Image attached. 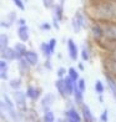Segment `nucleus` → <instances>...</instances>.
Segmentation results:
<instances>
[{"label":"nucleus","mask_w":116,"mask_h":122,"mask_svg":"<svg viewBox=\"0 0 116 122\" xmlns=\"http://www.w3.org/2000/svg\"><path fill=\"white\" fill-rule=\"evenodd\" d=\"M13 3L16 5V8H18V9H20V10L25 9V4H24L23 0H13Z\"/></svg>","instance_id":"72a5a7b5"},{"label":"nucleus","mask_w":116,"mask_h":122,"mask_svg":"<svg viewBox=\"0 0 116 122\" xmlns=\"http://www.w3.org/2000/svg\"><path fill=\"white\" fill-rule=\"evenodd\" d=\"M95 91L99 95H102L104 93V85L100 80H96V82H95Z\"/></svg>","instance_id":"c85d7f7f"},{"label":"nucleus","mask_w":116,"mask_h":122,"mask_svg":"<svg viewBox=\"0 0 116 122\" xmlns=\"http://www.w3.org/2000/svg\"><path fill=\"white\" fill-rule=\"evenodd\" d=\"M91 34L92 37L96 41H101L104 39V29H102V24L101 23H95L91 26Z\"/></svg>","instance_id":"423d86ee"},{"label":"nucleus","mask_w":116,"mask_h":122,"mask_svg":"<svg viewBox=\"0 0 116 122\" xmlns=\"http://www.w3.org/2000/svg\"><path fill=\"white\" fill-rule=\"evenodd\" d=\"M1 113H6V117L13 122H19V116L15 108V102L9 98L8 95H4L1 101Z\"/></svg>","instance_id":"f03ea898"},{"label":"nucleus","mask_w":116,"mask_h":122,"mask_svg":"<svg viewBox=\"0 0 116 122\" xmlns=\"http://www.w3.org/2000/svg\"><path fill=\"white\" fill-rule=\"evenodd\" d=\"M40 49H41V51H42V55H44V56H45L46 59H50V56L53 55V51H51L50 46H49V42H44V44H41Z\"/></svg>","instance_id":"b1692460"},{"label":"nucleus","mask_w":116,"mask_h":122,"mask_svg":"<svg viewBox=\"0 0 116 122\" xmlns=\"http://www.w3.org/2000/svg\"><path fill=\"white\" fill-rule=\"evenodd\" d=\"M29 27L26 25H23V26H19L18 29V36L21 41H27L29 40Z\"/></svg>","instance_id":"f3484780"},{"label":"nucleus","mask_w":116,"mask_h":122,"mask_svg":"<svg viewBox=\"0 0 116 122\" xmlns=\"http://www.w3.org/2000/svg\"><path fill=\"white\" fill-rule=\"evenodd\" d=\"M40 93H41V90L36 86H27V88H26V96L30 100H32V101L39 100Z\"/></svg>","instance_id":"6e6552de"},{"label":"nucleus","mask_w":116,"mask_h":122,"mask_svg":"<svg viewBox=\"0 0 116 122\" xmlns=\"http://www.w3.org/2000/svg\"><path fill=\"white\" fill-rule=\"evenodd\" d=\"M14 50H15V54H16V59H23L24 55H25V52L27 51V50H26V46L24 45L23 42L15 44Z\"/></svg>","instance_id":"a211bd4d"},{"label":"nucleus","mask_w":116,"mask_h":122,"mask_svg":"<svg viewBox=\"0 0 116 122\" xmlns=\"http://www.w3.org/2000/svg\"><path fill=\"white\" fill-rule=\"evenodd\" d=\"M104 76H105V79H106V82L109 85L110 91L112 92L114 97L116 98V80H115V77L112 75H110L109 72H104Z\"/></svg>","instance_id":"2eb2a0df"},{"label":"nucleus","mask_w":116,"mask_h":122,"mask_svg":"<svg viewBox=\"0 0 116 122\" xmlns=\"http://www.w3.org/2000/svg\"><path fill=\"white\" fill-rule=\"evenodd\" d=\"M111 1H116V0H111Z\"/></svg>","instance_id":"a19ab883"},{"label":"nucleus","mask_w":116,"mask_h":122,"mask_svg":"<svg viewBox=\"0 0 116 122\" xmlns=\"http://www.w3.org/2000/svg\"><path fill=\"white\" fill-rule=\"evenodd\" d=\"M68 50H69V55H70V59L76 61L77 59V55H79V49H77V45L71 40V39H69L68 40Z\"/></svg>","instance_id":"9d476101"},{"label":"nucleus","mask_w":116,"mask_h":122,"mask_svg":"<svg viewBox=\"0 0 116 122\" xmlns=\"http://www.w3.org/2000/svg\"><path fill=\"white\" fill-rule=\"evenodd\" d=\"M54 1L55 0H42V4H44V6H45L46 9H51V8L55 6Z\"/></svg>","instance_id":"2f4dec72"},{"label":"nucleus","mask_w":116,"mask_h":122,"mask_svg":"<svg viewBox=\"0 0 116 122\" xmlns=\"http://www.w3.org/2000/svg\"><path fill=\"white\" fill-rule=\"evenodd\" d=\"M81 57H82L84 61H87L90 59V52H89V49H87L86 46H84L82 50H81Z\"/></svg>","instance_id":"c756f323"},{"label":"nucleus","mask_w":116,"mask_h":122,"mask_svg":"<svg viewBox=\"0 0 116 122\" xmlns=\"http://www.w3.org/2000/svg\"><path fill=\"white\" fill-rule=\"evenodd\" d=\"M65 72H66L65 69H64V67H60V69H59V71H58V76H59V77H63Z\"/></svg>","instance_id":"4c0bfd02"},{"label":"nucleus","mask_w":116,"mask_h":122,"mask_svg":"<svg viewBox=\"0 0 116 122\" xmlns=\"http://www.w3.org/2000/svg\"><path fill=\"white\" fill-rule=\"evenodd\" d=\"M0 55H1V59L3 60H6V61H11L14 59H16V54H15V50L11 47H6L4 50H0Z\"/></svg>","instance_id":"4468645a"},{"label":"nucleus","mask_w":116,"mask_h":122,"mask_svg":"<svg viewBox=\"0 0 116 122\" xmlns=\"http://www.w3.org/2000/svg\"><path fill=\"white\" fill-rule=\"evenodd\" d=\"M77 86H79V88L82 91V92H85V88H86V84H85V80L84 79H80L79 81H77Z\"/></svg>","instance_id":"f704fd0d"},{"label":"nucleus","mask_w":116,"mask_h":122,"mask_svg":"<svg viewBox=\"0 0 116 122\" xmlns=\"http://www.w3.org/2000/svg\"><path fill=\"white\" fill-rule=\"evenodd\" d=\"M74 98H75V102L77 105H84L82 103V101H84V92H82L79 86H77V82H76V85H75V88H74Z\"/></svg>","instance_id":"6ab92c4d"},{"label":"nucleus","mask_w":116,"mask_h":122,"mask_svg":"<svg viewBox=\"0 0 116 122\" xmlns=\"http://www.w3.org/2000/svg\"><path fill=\"white\" fill-rule=\"evenodd\" d=\"M65 79V85H66V91H68V95H73L74 93V88H75V85H76V82H74L73 80L70 79V77H64Z\"/></svg>","instance_id":"5701e85b"},{"label":"nucleus","mask_w":116,"mask_h":122,"mask_svg":"<svg viewBox=\"0 0 116 122\" xmlns=\"http://www.w3.org/2000/svg\"><path fill=\"white\" fill-rule=\"evenodd\" d=\"M58 122H64V121H58Z\"/></svg>","instance_id":"ea45409f"},{"label":"nucleus","mask_w":116,"mask_h":122,"mask_svg":"<svg viewBox=\"0 0 116 122\" xmlns=\"http://www.w3.org/2000/svg\"><path fill=\"white\" fill-rule=\"evenodd\" d=\"M104 29V39L109 42L116 41V23H101Z\"/></svg>","instance_id":"7ed1b4c3"},{"label":"nucleus","mask_w":116,"mask_h":122,"mask_svg":"<svg viewBox=\"0 0 116 122\" xmlns=\"http://www.w3.org/2000/svg\"><path fill=\"white\" fill-rule=\"evenodd\" d=\"M13 98H14V102L16 105V107L20 112H26L27 111V106H26V95L23 91H14L13 93Z\"/></svg>","instance_id":"20e7f679"},{"label":"nucleus","mask_w":116,"mask_h":122,"mask_svg":"<svg viewBox=\"0 0 116 122\" xmlns=\"http://www.w3.org/2000/svg\"><path fill=\"white\" fill-rule=\"evenodd\" d=\"M68 74H69L68 76H69V77H70V79L73 80L74 82H77V81L80 80V79H79V72H77V70H76L75 67H70Z\"/></svg>","instance_id":"a878e982"},{"label":"nucleus","mask_w":116,"mask_h":122,"mask_svg":"<svg viewBox=\"0 0 116 122\" xmlns=\"http://www.w3.org/2000/svg\"><path fill=\"white\" fill-rule=\"evenodd\" d=\"M10 87H11L14 91L20 90V87H21V80L20 79H13L11 81H10Z\"/></svg>","instance_id":"bb28decb"},{"label":"nucleus","mask_w":116,"mask_h":122,"mask_svg":"<svg viewBox=\"0 0 116 122\" xmlns=\"http://www.w3.org/2000/svg\"><path fill=\"white\" fill-rule=\"evenodd\" d=\"M8 36L5 35V34H1L0 35V50H4V49H6L9 47L8 46Z\"/></svg>","instance_id":"cd10ccee"},{"label":"nucleus","mask_w":116,"mask_h":122,"mask_svg":"<svg viewBox=\"0 0 116 122\" xmlns=\"http://www.w3.org/2000/svg\"><path fill=\"white\" fill-rule=\"evenodd\" d=\"M86 13L96 23H116V1L94 0Z\"/></svg>","instance_id":"f257e3e1"},{"label":"nucleus","mask_w":116,"mask_h":122,"mask_svg":"<svg viewBox=\"0 0 116 122\" xmlns=\"http://www.w3.org/2000/svg\"><path fill=\"white\" fill-rule=\"evenodd\" d=\"M41 30H50L51 29V25L49 24V23H44V24H41Z\"/></svg>","instance_id":"e433bc0d"},{"label":"nucleus","mask_w":116,"mask_h":122,"mask_svg":"<svg viewBox=\"0 0 116 122\" xmlns=\"http://www.w3.org/2000/svg\"><path fill=\"white\" fill-rule=\"evenodd\" d=\"M49 46H50L51 49V51L54 52V50H55V46H56V39H50V41H49Z\"/></svg>","instance_id":"c9c22d12"},{"label":"nucleus","mask_w":116,"mask_h":122,"mask_svg":"<svg viewBox=\"0 0 116 122\" xmlns=\"http://www.w3.org/2000/svg\"><path fill=\"white\" fill-rule=\"evenodd\" d=\"M81 115H82V120L84 122H94V115L91 112L90 107L87 105H81Z\"/></svg>","instance_id":"9b49d317"},{"label":"nucleus","mask_w":116,"mask_h":122,"mask_svg":"<svg viewBox=\"0 0 116 122\" xmlns=\"http://www.w3.org/2000/svg\"><path fill=\"white\" fill-rule=\"evenodd\" d=\"M24 59L29 62L31 66H35V65H37V61H39V56H37V54L36 52H34V51H27L25 52V55H24Z\"/></svg>","instance_id":"dca6fc26"},{"label":"nucleus","mask_w":116,"mask_h":122,"mask_svg":"<svg viewBox=\"0 0 116 122\" xmlns=\"http://www.w3.org/2000/svg\"><path fill=\"white\" fill-rule=\"evenodd\" d=\"M112 46L110 47V57H112L116 60V41L115 42H111Z\"/></svg>","instance_id":"7c9ffc66"},{"label":"nucleus","mask_w":116,"mask_h":122,"mask_svg":"<svg viewBox=\"0 0 116 122\" xmlns=\"http://www.w3.org/2000/svg\"><path fill=\"white\" fill-rule=\"evenodd\" d=\"M55 87H56L58 92L60 93V96L61 97H66L69 96L68 95V91H66V85H65V79L64 77H59L55 82Z\"/></svg>","instance_id":"1a4fd4ad"},{"label":"nucleus","mask_w":116,"mask_h":122,"mask_svg":"<svg viewBox=\"0 0 116 122\" xmlns=\"http://www.w3.org/2000/svg\"><path fill=\"white\" fill-rule=\"evenodd\" d=\"M105 67H106V72H109L110 75H112V76H116V60L112 59V57H109L105 60Z\"/></svg>","instance_id":"ddd939ff"},{"label":"nucleus","mask_w":116,"mask_h":122,"mask_svg":"<svg viewBox=\"0 0 116 122\" xmlns=\"http://www.w3.org/2000/svg\"><path fill=\"white\" fill-rule=\"evenodd\" d=\"M71 25H73V29L75 32H79L82 27L86 26V21H85V18L80 11H77L74 18H73V21H71Z\"/></svg>","instance_id":"39448f33"},{"label":"nucleus","mask_w":116,"mask_h":122,"mask_svg":"<svg viewBox=\"0 0 116 122\" xmlns=\"http://www.w3.org/2000/svg\"><path fill=\"white\" fill-rule=\"evenodd\" d=\"M107 120H109V112H107V110H104L100 115V121L101 122H107Z\"/></svg>","instance_id":"473e14b6"},{"label":"nucleus","mask_w":116,"mask_h":122,"mask_svg":"<svg viewBox=\"0 0 116 122\" xmlns=\"http://www.w3.org/2000/svg\"><path fill=\"white\" fill-rule=\"evenodd\" d=\"M65 116H66V122H81V116L73 107L66 111Z\"/></svg>","instance_id":"0eeeda50"},{"label":"nucleus","mask_w":116,"mask_h":122,"mask_svg":"<svg viewBox=\"0 0 116 122\" xmlns=\"http://www.w3.org/2000/svg\"><path fill=\"white\" fill-rule=\"evenodd\" d=\"M18 66H19L20 74H21V75H26L27 72H29V67H30L31 65H30V64L23 57V59H19V64H18Z\"/></svg>","instance_id":"412c9836"},{"label":"nucleus","mask_w":116,"mask_h":122,"mask_svg":"<svg viewBox=\"0 0 116 122\" xmlns=\"http://www.w3.org/2000/svg\"><path fill=\"white\" fill-rule=\"evenodd\" d=\"M19 24H20V26H23V25H26V24H25V20H24V19H20V20H19Z\"/></svg>","instance_id":"58836bf2"},{"label":"nucleus","mask_w":116,"mask_h":122,"mask_svg":"<svg viewBox=\"0 0 116 122\" xmlns=\"http://www.w3.org/2000/svg\"><path fill=\"white\" fill-rule=\"evenodd\" d=\"M8 62L6 60H3L0 61V77H1V80H6L8 79Z\"/></svg>","instance_id":"4be33fe9"},{"label":"nucleus","mask_w":116,"mask_h":122,"mask_svg":"<svg viewBox=\"0 0 116 122\" xmlns=\"http://www.w3.org/2000/svg\"><path fill=\"white\" fill-rule=\"evenodd\" d=\"M53 9H54V14H53V18H54V25L56 26V27H59V21L63 19V4L55 5Z\"/></svg>","instance_id":"f8f14e48"},{"label":"nucleus","mask_w":116,"mask_h":122,"mask_svg":"<svg viewBox=\"0 0 116 122\" xmlns=\"http://www.w3.org/2000/svg\"><path fill=\"white\" fill-rule=\"evenodd\" d=\"M42 122H55V116L53 113V111L47 110L44 112V116H42Z\"/></svg>","instance_id":"393cba45"},{"label":"nucleus","mask_w":116,"mask_h":122,"mask_svg":"<svg viewBox=\"0 0 116 122\" xmlns=\"http://www.w3.org/2000/svg\"><path fill=\"white\" fill-rule=\"evenodd\" d=\"M53 103H54V96L51 95V93H47V95L42 98L41 106H42L44 111H47V110H50V107H51Z\"/></svg>","instance_id":"aec40b11"}]
</instances>
